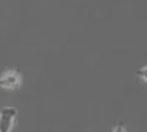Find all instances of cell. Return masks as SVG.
Wrapping results in <instances>:
<instances>
[{
    "mask_svg": "<svg viewBox=\"0 0 147 132\" xmlns=\"http://www.w3.org/2000/svg\"><path fill=\"white\" fill-rule=\"evenodd\" d=\"M18 110L16 107H3L0 108V132H11L17 121Z\"/></svg>",
    "mask_w": 147,
    "mask_h": 132,
    "instance_id": "7a4b0ae2",
    "label": "cell"
},
{
    "mask_svg": "<svg viewBox=\"0 0 147 132\" xmlns=\"http://www.w3.org/2000/svg\"><path fill=\"white\" fill-rule=\"evenodd\" d=\"M113 132H126V129H125V125L122 124V122H119V124L113 128Z\"/></svg>",
    "mask_w": 147,
    "mask_h": 132,
    "instance_id": "277c9868",
    "label": "cell"
},
{
    "mask_svg": "<svg viewBox=\"0 0 147 132\" xmlns=\"http://www.w3.org/2000/svg\"><path fill=\"white\" fill-rule=\"evenodd\" d=\"M23 84V76L18 70H6L0 75V88L4 90H18Z\"/></svg>",
    "mask_w": 147,
    "mask_h": 132,
    "instance_id": "6da1fadb",
    "label": "cell"
},
{
    "mask_svg": "<svg viewBox=\"0 0 147 132\" xmlns=\"http://www.w3.org/2000/svg\"><path fill=\"white\" fill-rule=\"evenodd\" d=\"M137 77H140L144 83H147V65L142 66V67L139 69V72H137Z\"/></svg>",
    "mask_w": 147,
    "mask_h": 132,
    "instance_id": "3957f363",
    "label": "cell"
}]
</instances>
